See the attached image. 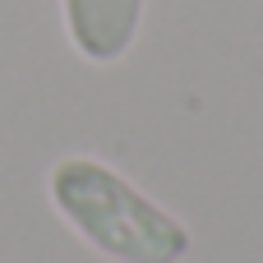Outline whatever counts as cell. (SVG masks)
Listing matches in <instances>:
<instances>
[{
	"mask_svg": "<svg viewBox=\"0 0 263 263\" xmlns=\"http://www.w3.org/2000/svg\"><path fill=\"white\" fill-rule=\"evenodd\" d=\"M148 0H60L65 37L88 65H120L143 28Z\"/></svg>",
	"mask_w": 263,
	"mask_h": 263,
	"instance_id": "7a4b0ae2",
	"label": "cell"
},
{
	"mask_svg": "<svg viewBox=\"0 0 263 263\" xmlns=\"http://www.w3.org/2000/svg\"><path fill=\"white\" fill-rule=\"evenodd\" d=\"M46 199L111 263H185L194 250L190 227L102 157H60L46 171Z\"/></svg>",
	"mask_w": 263,
	"mask_h": 263,
	"instance_id": "6da1fadb",
	"label": "cell"
}]
</instances>
